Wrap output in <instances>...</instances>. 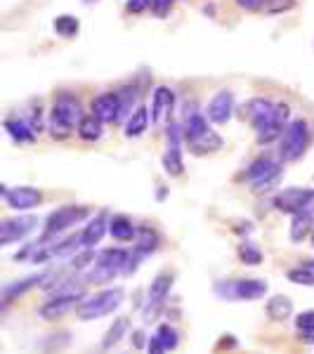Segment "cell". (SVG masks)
<instances>
[{
    "mask_svg": "<svg viewBox=\"0 0 314 354\" xmlns=\"http://www.w3.org/2000/svg\"><path fill=\"white\" fill-rule=\"evenodd\" d=\"M125 302V288L123 286H107L97 290L93 295H85L76 307V319L83 324L97 322V319H104L116 314Z\"/></svg>",
    "mask_w": 314,
    "mask_h": 354,
    "instance_id": "obj_1",
    "label": "cell"
},
{
    "mask_svg": "<svg viewBox=\"0 0 314 354\" xmlns=\"http://www.w3.org/2000/svg\"><path fill=\"white\" fill-rule=\"evenodd\" d=\"M130 260V248H102L95 258V265L83 274L85 283H93V286H107L116 277H123L125 265Z\"/></svg>",
    "mask_w": 314,
    "mask_h": 354,
    "instance_id": "obj_2",
    "label": "cell"
},
{
    "mask_svg": "<svg viewBox=\"0 0 314 354\" xmlns=\"http://www.w3.org/2000/svg\"><path fill=\"white\" fill-rule=\"evenodd\" d=\"M81 121H83L81 102L68 93L57 95L53 111H50V121H48L50 137H55V140H66V137H71L73 130H78V123Z\"/></svg>",
    "mask_w": 314,
    "mask_h": 354,
    "instance_id": "obj_3",
    "label": "cell"
},
{
    "mask_svg": "<svg viewBox=\"0 0 314 354\" xmlns=\"http://www.w3.org/2000/svg\"><path fill=\"white\" fill-rule=\"evenodd\" d=\"M185 145L194 156H208L222 149V137L210 128V121L203 113H190L185 121Z\"/></svg>",
    "mask_w": 314,
    "mask_h": 354,
    "instance_id": "obj_4",
    "label": "cell"
},
{
    "mask_svg": "<svg viewBox=\"0 0 314 354\" xmlns=\"http://www.w3.org/2000/svg\"><path fill=\"white\" fill-rule=\"evenodd\" d=\"M90 220V208L88 205H59L53 213H48V218L43 222L41 241L50 243L55 239H59L62 234H66L71 227L81 225V222Z\"/></svg>",
    "mask_w": 314,
    "mask_h": 354,
    "instance_id": "obj_5",
    "label": "cell"
},
{
    "mask_svg": "<svg viewBox=\"0 0 314 354\" xmlns=\"http://www.w3.org/2000/svg\"><path fill=\"white\" fill-rule=\"evenodd\" d=\"M215 295L227 302H258L267 298L270 283L265 279H234V281H218L215 283Z\"/></svg>",
    "mask_w": 314,
    "mask_h": 354,
    "instance_id": "obj_6",
    "label": "cell"
},
{
    "mask_svg": "<svg viewBox=\"0 0 314 354\" xmlns=\"http://www.w3.org/2000/svg\"><path fill=\"white\" fill-rule=\"evenodd\" d=\"M307 147H310V125L302 118L298 121H290L284 130L281 140H279V156L284 163H293L300 161L305 156Z\"/></svg>",
    "mask_w": 314,
    "mask_h": 354,
    "instance_id": "obj_7",
    "label": "cell"
},
{
    "mask_svg": "<svg viewBox=\"0 0 314 354\" xmlns=\"http://www.w3.org/2000/svg\"><path fill=\"white\" fill-rule=\"evenodd\" d=\"M85 290H66V293H50V298L41 302V307H38V317L43 319V322L53 324V322H59V319H64L68 312H76L78 302L85 298Z\"/></svg>",
    "mask_w": 314,
    "mask_h": 354,
    "instance_id": "obj_8",
    "label": "cell"
},
{
    "mask_svg": "<svg viewBox=\"0 0 314 354\" xmlns=\"http://www.w3.org/2000/svg\"><path fill=\"white\" fill-rule=\"evenodd\" d=\"M314 203V189L307 187H286V189L277 192V196L272 198V205L284 215H298L302 210H307Z\"/></svg>",
    "mask_w": 314,
    "mask_h": 354,
    "instance_id": "obj_9",
    "label": "cell"
},
{
    "mask_svg": "<svg viewBox=\"0 0 314 354\" xmlns=\"http://www.w3.org/2000/svg\"><path fill=\"white\" fill-rule=\"evenodd\" d=\"M48 277H50V270H41V272L26 274V277H21V279H15V281H8L3 286V310H8L12 302L24 298V295L31 293V290L43 288V283L48 281Z\"/></svg>",
    "mask_w": 314,
    "mask_h": 354,
    "instance_id": "obj_10",
    "label": "cell"
},
{
    "mask_svg": "<svg viewBox=\"0 0 314 354\" xmlns=\"http://www.w3.org/2000/svg\"><path fill=\"white\" fill-rule=\"evenodd\" d=\"M36 227H38L36 215H26V213L3 220V225H0V245H12L24 241L26 236H31Z\"/></svg>",
    "mask_w": 314,
    "mask_h": 354,
    "instance_id": "obj_11",
    "label": "cell"
},
{
    "mask_svg": "<svg viewBox=\"0 0 314 354\" xmlns=\"http://www.w3.org/2000/svg\"><path fill=\"white\" fill-rule=\"evenodd\" d=\"M0 194H3L8 208L17 210V213H28V210H36L38 205L43 203V192L36 189V187H0Z\"/></svg>",
    "mask_w": 314,
    "mask_h": 354,
    "instance_id": "obj_12",
    "label": "cell"
},
{
    "mask_svg": "<svg viewBox=\"0 0 314 354\" xmlns=\"http://www.w3.org/2000/svg\"><path fill=\"white\" fill-rule=\"evenodd\" d=\"M288 118H290V106L286 104V102H277V104H274L272 116L267 118L265 125L258 130L260 145H272V142L281 140L284 130H286V125L290 123Z\"/></svg>",
    "mask_w": 314,
    "mask_h": 354,
    "instance_id": "obj_13",
    "label": "cell"
},
{
    "mask_svg": "<svg viewBox=\"0 0 314 354\" xmlns=\"http://www.w3.org/2000/svg\"><path fill=\"white\" fill-rule=\"evenodd\" d=\"M182 142L185 135L180 133L178 125H170L168 128V147L163 153V168L170 177H180L185 173V161H182Z\"/></svg>",
    "mask_w": 314,
    "mask_h": 354,
    "instance_id": "obj_14",
    "label": "cell"
},
{
    "mask_svg": "<svg viewBox=\"0 0 314 354\" xmlns=\"http://www.w3.org/2000/svg\"><path fill=\"white\" fill-rule=\"evenodd\" d=\"M109 213L107 210H100V213L90 215V220L85 222V227L78 232V239H81V248H88L93 250L95 245L102 243V239L109 234Z\"/></svg>",
    "mask_w": 314,
    "mask_h": 354,
    "instance_id": "obj_15",
    "label": "cell"
},
{
    "mask_svg": "<svg viewBox=\"0 0 314 354\" xmlns=\"http://www.w3.org/2000/svg\"><path fill=\"white\" fill-rule=\"evenodd\" d=\"M234 113V97L230 90H220L213 95V100L205 106V118L215 125H225Z\"/></svg>",
    "mask_w": 314,
    "mask_h": 354,
    "instance_id": "obj_16",
    "label": "cell"
},
{
    "mask_svg": "<svg viewBox=\"0 0 314 354\" xmlns=\"http://www.w3.org/2000/svg\"><path fill=\"white\" fill-rule=\"evenodd\" d=\"M93 113L104 123L121 121V97L118 93H102L93 100Z\"/></svg>",
    "mask_w": 314,
    "mask_h": 354,
    "instance_id": "obj_17",
    "label": "cell"
},
{
    "mask_svg": "<svg viewBox=\"0 0 314 354\" xmlns=\"http://www.w3.org/2000/svg\"><path fill=\"white\" fill-rule=\"evenodd\" d=\"M295 312V305L288 295L284 293H277V295H270L265 302V317L270 319L272 324H284L293 317Z\"/></svg>",
    "mask_w": 314,
    "mask_h": 354,
    "instance_id": "obj_18",
    "label": "cell"
},
{
    "mask_svg": "<svg viewBox=\"0 0 314 354\" xmlns=\"http://www.w3.org/2000/svg\"><path fill=\"white\" fill-rule=\"evenodd\" d=\"M173 106H175V93L168 85H158L151 97V121L163 123L173 113Z\"/></svg>",
    "mask_w": 314,
    "mask_h": 354,
    "instance_id": "obj_19",
    "label": "cell"
},
{
    "mask_svg": "<svg viewBox=\"0 0 314 354\" xmlns=\"http://www.w3.org/2000/svg\"><path fill=\"white\" fill-rule=\"evenodd\" d=\"M140 227H135V222L128 215H111L109 222V236L118 243H135Z\"/></svg>",
    "mask_w": 314,
    "mask_h": 354,
    "instance_id": "obj_20",
    "label": "cell"
},
{
    "mask_svg": "<svg viewBox=\"0 0 314 354\" xmlns=\"http://www.w3.org/2000/svg\"><path fill=\"white\" fill-rule=\"evenodd\" d=\"M130 317H116L113 322L109 324V328L104 330V335H102V340H100V347L104 352H109L113 350V347L118 345L121 340H125V335L130 333Z\"/></svg>",
    "mask_w": 314,
    "mask_h": 354,
    "instance_id": "obj_21",
    "label": "cell"
},
{
    "mask_svg": "<svg viewBox=\"0 0 314 354\" xmlns=\"http://www.w3.org/2000/svg\"><path fill=\"white\" fill-rule=\"evenodd\" d=\"M158 245H161V234H158L154 227H140V232H137V239H135V245L133 250L137 255H142V258H151L154 253L158 250Z\"/></svg>",
    "mask_w": 314,
    "mask_h": 354,
    "instance_id": "obj_22",
    "label": "cell"
},
{
    "mask_svg": "<svg viewBox=\"0 0 314 354\" xmlns=\"http://www.w3.org/2000/svg\"><path fill=\"white\" fill-rule=\"evenodd\" d=\"M312 232H314V215L310 210H302V213L290 218V227H288L290 243H302L307 236H312Z\"/></svg>",
    "mask_w": 314,
    "mask_h": 354,
    "instance_id": "obj_23",
    "label": "cell"
},
{
    "mask_svg": "<svg viewBox=\"0 0 314 354\" xmlns=\"http://www.w3.org/2000/svg\"><path fill=\"white\" fill-rule=\"evenodd\" d=\"M246 118H248V123L253 125V130L258 133V130L265 125L267 118L272 116V111H274V102L270 100H250L248 104H246Z\"/></svg>",
    "mask_w": 314,
    "mask_h": 354,
    "instance_id": "obj_24",
    "label": "cell"
},
{
    "mask_svg": "<svg viewBox=\"0 0 314 354\" xmlns=\"http://www.w3.org/2000/svg\"><path fill=\"white\" fill-rule=\"evenodd\" d=\"M149 113L151 111H147V106H137V109L128 116V121H125V137L135 140V137L145 135L147 128H149V123H151Z\"/></svg>",
    "mask_w": 314,
    "mask_h": 354,
    "instance_id": "obj_25",
    "label": "cell"
},
{
    "mask_svg": "<svg viewBox=\"0 0 314 354\" xmlns=\"http://www.w3.org/2000/svg\"><path fill=\"white\" fill-rule=\"evenodd\" d=\"M73 335L68 330H55V333L45 335L41 342V354H62L71 347Z\"/></svg>",
    "mask_w": 314,
    "mask_h": 354,
    "instance_id": "obj_26",
    "label": "cell"
},
{
    "mask_svg": "<svg viewBox=\"0 0 314 354\" xmlns=\"http://www.w3.org/2000/svg\"><path fill=\"white\" fill-rule=\"evenodd\" d=\"M237 255H239V260H241V265H246V267H260L262 262H265V253H262L260 245L253 241H246V239H241V243H239V248H237Z\"/></svg>",
    "mask_w": 314,
    "mask_h": 354,
    "instance_id": "obj_27",
    "label": "cell"
},
{
    "mask_svg": "<svg viewBox=\"0 0 314 354\" xmlns=\"http://www.w3.org/2000/svg\"><path fill=\"white\" fill-rule=\"evenodd\" d=\"M281 180H284V168H281V163H277L270 173L262 175L260 180H255L253 185H250V189H253L255 194H270L274 189H279Z\"/></svg>",
    "mask_w": 314,
    "mask_h": 354,
    "instance_id": "obj_28",
    "label": "cell"
},
{
    "mask_svg": "<svg viewBox=\"0 0 314 354\" xmlns=\"http://www.w3.org/2000/svg\"><path fill=\"white\" fill-rule=\"evenodd\" d=\"M76 133L85 142H97L102 135H104V121H100L95 113H90V116H83V121L78 123Z\"/></svg>",
    "mask_w": 314,
    "mask_h": 354,
    "instance_id": "obj_29",
    "label": "cell"
},
{
    "mask_svg": "<svg viewBox=\"0 0 314 354\" xmlns=\"http://www.w3.org/2000/svg\"><path fill=\"white\" fill-rule=\"evenodd\" d=\"M5 130L10 133L15 142H19V145H26V142H36V133H33V128L24 121H19V118H10V121H5Z\"/></svg>",
    "mask_w": 314,
    "mask_h": 354,
    "instance_id": "obj_30",
    "label": "cell"
},
{
    "mask_svg": "<svg viewBox=\"0 0 314 354\" xmlns=\"http://www.w3.org/2000/svg\"><path fill=\"white\" fill-rule=\"evenodd\" d=\"M277 165V161L274 158H270V156H260V158H255L253 163L248 165L246 168V173H243V180L248 182V185H253L255 180H260L262 175H267L270 170Z\"/></svg>",
    "mask_w": 314,
    "mask_h": 354,
    "instance_id": "obj_31",
    "label": "cell"
},
{
    "mask_svg": "<svg viewBox=\"0 0 314 354\" xmlns=\"http://www.w3.org/2000/svg\"><path fill=\"white\" fill-rule=\"evenodd\" d=\"M154 333H156L158 338L163 340V345L168 347V352H175V350H178V347H180V340H182L180 330L175 328L170 322H165V319H163L161 324H158V326H156V330H154Z\"/></svg>",
    "mask_w": 314,
    "mask_h": 354,
    "instance_id": "obj_32",
    "label": "cell"
},
{
    "mask_svg": "<svg viewBox=\"0 0 314 354\" xmlns=\"http://www.w3.org/2000/svg\"><path fill=\"white\" fill-rule=\"evenodd\" d=\"M78 28H81V21L73 15H59L55 19V33L62 38H73L78 33Z\"/></svg>",
    "mask_w": 314,
    "mask_h": 354,
    "instance_id": "obj_33",
    "label": "cell"
},
{
    "mask_svg": "<svg viewBox=\"0 0 314 354\" xmlns=\"http://www.w3.org/2000/svg\"><path fill=\"white\" fill-rule=\"evenodd\" d=\"M286 279L295 286H314V270L307 265H300V267H293V270L286 272Z\"/></svg>",
    "mask_w": 314,
    "mask_h": 354,
    "instance_id": "obj_34",
    "label": "cell"
},
{
    "mask_svg": "<svg viewBox=\"0 0 314 354\" xmlns=\"http://www.w3.org/2000/svg\"><path fill=\"white\" fill-rule=\"evenodd\" d=\"M293 324H295V333H314V307L295 314Z\"/></svg>",
    "mask_w": 314,
    "mask_h": 354,
    "instance_id": "obj_35",
    "label": "cell"
},
{
    "mask_svg": "<svg viewBox=\"0 0 314 354\" xmlns=\"http://www.w3.org/2000/svg\"><path fill=\"white\" fill-rule=\"evenodd\" d=\"M295 8V0H265V12L270 15H284Z\"/></svg>",
    "mask_w": 314,
    "mask_h": 354,
    "instance_id": "obj_36",
    "label": "cell"
},
{
    "mask_svg": "<svg viewBox=\"0 0 314 354\" xmlns=\"http://www.w3.org/2000/svg\"><path fill=\"white\" fill-rule=\"evenodd\" d=\"M147 342H149V338H147V330L145 328L130 330V345H133L135 350H147Z\"/></svg>",
    "mask_w": 314,
    "mask_h": 354,
    "instance_id": "obj_37",
    "label": "cell"
},
{
    "mask_svg": "<svg viewBox=\"0 0 314 354\" xmlns=\"http://www.w3.org/2000/svg\"><path fill=\"white\" fill-rule=\"evenodd\" d=\"M118 97H121V118L128 113L130 109H133V100H135V88H123L121 93H118Z\"/></svg>",
    "mask_w": 314,
    "mask_h": 354,
    "instance_id": "obj_38",
    "label": "cell"
},
{
    "mask_svg": "<svg viewBox=\"0 0 314 354\" xmlns=\"http://www.w3.org/2000/svg\"><path fill=\"white\" fill-rule=\"evenodd\" d=\"M173 3L175 0H151V12L154 17H158V19H163L165 15L170 12V8H173Z\"/></svg>",
    "mask_w": 314,
    "mask_h": 354,
    "instance_id": "obj_39",
    "label": "cell"
},
{
    "mask_svg": "<svg viewBox=\"0 0 314 354\" xmlns=\"http://www.w3.org/2000/svg\"><path fill=\"white\" fill-rule=\"evenodd\" d=\"M147 354H168V347L163 345V340L158 338L156 333L149 335V342H147Z\"/></svg>",
    "mask_w": 314,
    "mask_h": 354,
    "instance_id": "obj_40",
    "label": "cell"
},
{
    "mask_svg": "<svg viewBox=\"0 0 314 354\" xmlns=\"http://www.w3.org/2000/svg\"><path fill=\"white\" fill-rule=\"evenodd\" d=\"M215 347H218L220 352H227V350H237V347H239V340L234 338L232 333H225V335H220V338H218V345H215Z\"/></svg>",
    "mask_w": 314,
    "mask_h": 354,
    "instance_id": "obj_41",
    "label": "cell"
},
{
    "mask_svg": "<svg viewBox=\"0 0 314 354\" xmlns=\"http://www.w3.org/2000/svg\"><path fill=\"white\" fill-rule=\"evenodd\" d=\"M147 8H151V0H128V5H125L130 15H142Z\"/></svg>",
    "mask_w": 314,
    "mask_h": 354,
    "instance_id": "obj_42",
    "label": "cell"
},
{
    "mask_svg": "<svg viewBox=\"0 0 314 354\" xmlns=\"http://www.w3.org/2000/svg\"><path fill=\"white\" fill-rule=\"evenodd\" d=\"M241 10L246 12H258V10H265V0H234Z\"/></svg>",
    "mask_w": 314,
    "mask_h": 354,
    "instance_id": "obj_43",
    "label": "cell"
},
{
    "mask_svg": "<svg viewBox=\"0 0 314 354\" xmlns=\"http://www.w3.org/2000/svg\"><path fill=\"white\" fill-rule=\"evenodd\" d=\"M234 232H237V234H241V236H248V234H253V225H250L248 220L237 222V227H234Z\"/></svg>",
    "mask_w": 314,
    "mask_h": 354,
    "instance_id": "obj_44",
    "label": "cell"
},
{
    "mask_svg": "<svg viewBox=\"0 0 314 354\" xmlns=\"http://www.w3.org/2000/svg\"><path fill=\"white\" fill-rule=\"evenodd\" d=\"M298 340L305 345H314V333H298Z\"/></svg>",
    "mask_w": 314,
    "mask_h": 354,
    "instance_id": "obj_45",
    "label": "cell"
},
{
    "mask_svg": "<svg viewBox=\"0 0 314 354\" xmlns=\"http://www.w3.org/2000/svg\"><path fill=\"white\" fill-rule=\"evenodd\" d=\"M168 198V187H158V192H156V201H165Z\"/></svg>",
    "mask_w": 314,
    "mask_h": 354,
    "instance_id": "obj_46",
    "label": "cell"
},
{
    "mask_svg": "<svg viewBox=\"0 0 314 354\" xmlns=\"http://www.w3.org/2000/svg\"><path fill=\"white\" fill-rule=\"evenodd\" d=\"M305 265H307V267H312V270H314V260H310V262H305Z\"/></svg>",
    "mask_w": 314,
    "mask_h": 354,
    "instance_id": "obj_47",
    "label": "cell"
},
{
    "mask_svg": "<svg viewBox=\"0 0 314 354\" xmlns=\"http://www.w3.org/2000/svg\"><path fill=\"white\" fill-rule=\"evenodd\" d=\"M310 239H312V248H314V232H312V236H310Z\"/></svg>",
    "mask_w": 314,
    "mask_h": 354,
    "instance_id": "obj_48",
    "label": "cell"
}]
</instances>
